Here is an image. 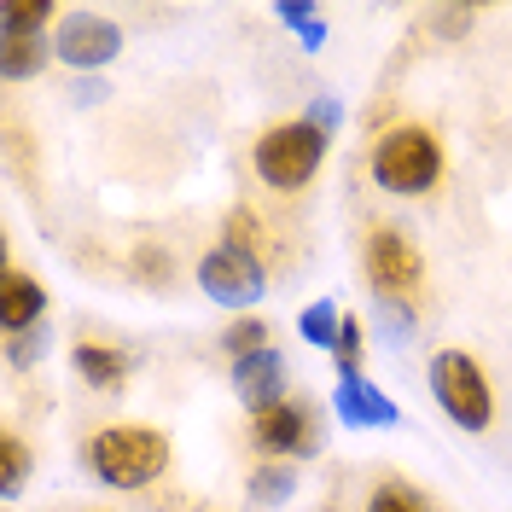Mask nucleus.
<instances>
[{
    "label": "nucleus",
    "mask_w": 512,
    "mask_h": 512,
    "mask_svg": "<svg viewBox=\"0 0 512 512\" xmlns=\"http://www.w3.org/2000/svg\"><path fill=\"white\" fill-rule=\"evenodd\" d=\"M88 466L111 489H146L169 466V437L152 425H111L88 443Z\"/></svg>",
    "instance_id": "f257e3e1"
},
{
    "label": "nucleus",
    "mask_w": 512,
    "mask_h": 512,
    "mask_svg": "<svg viewBox=\"0 0 512 512\" xmlns=\"http://www.w3.org/2000/svg\"><path fill=\"white\" fill-rule=\"evenodd\" d=\"M373 181H379L384 192H396V198L431 192L443 181V146H437V134L419 128V123L390 128L379 140V152H373Z\"/></svg>",
    "instance_id": "f03ea898"
},
{
    "label": "nucleus",
    "mask_w": 512,
    "mask_h": 512,
    "mask_svg": "<svg viewBox=\"0 0 512 512\" xmlns=\"http://www.w3.org/2000/svg\"><path fill=\"white\" fill-rule=\"evenodd\" d=\"M326 140H332V134H320L315 123H280V128H268V134L256 140V175H262L274 192H297L320 169V158H326Z\"/></svg>",
    "instance_id": "7ed1b4c3"
},
{
    "label": "nucleus",
    "mask_w": 512,
    "mask_h": 512,
    "mask_svg": "<svg viewBox=\"0 0 512 512\" xmlns=\"http://www.w3.org/2000/svg\"><path fill=\"white\" fill-rule=\"evenodd\" d=\"M431 396L460 431H483L495 402H489V384H483V367L466 350H443L431 361Z\"/></svg>",
    "instance_id": "20e7f679"
},
{
    "label": "nucleus",
    "mask_w": 512,
    "mask_h": 512,
    "mask_svg": "<svg viewBox=\"0 0 512 512\" xmlns=\"http://www.w3.org/2000/svg\"><path fill=\"white\" fill-rule=\"evenodd\" d=\"M198 286H204L210 303H222V309H251L256 297L268 291V274H262V262L251 251L216 245V251L198 262Z\"/></svg>",
    "instance_id": "39448f33"
},
{
    "label": "nucleus",
    "mask_w": 512,
    "mask_h": 512,
    "mask_svg": "<svg viewBox=\"0 0 512 512\" xmlns=\"http://www.w3.org/2000/svg\"><path fill=\"white\" fill-rule=\"evenodd\" d=\"M53 53L70 70H99V64H111L123 53V30L111 18H99V12H70L59 24V35H53Z\"/></svg>",
    "instance_id": "423d86ee"
},
{
    "label": "nucleus",
    "mask_w": 512,
    "mask_h": 512,
    "mask_svg": "<svg viewBox=\"0 0 512 512\" xmlns=\"http://www.w3.org/2000/svg\"><path fill=\"white\" fill-rule=\"evenodd\" d=\"M367 274H373L379 297H402V291L419 286L425 262H419V251L402 239V233H396V227H379V233L367 239Z\"/></svg>",
    "instance_id": "0eeeda50"
},
{
    "label": "nucleus",
    "mask_w": 512,
    "mask_h": 512,
    "mask_svg": "<svg viewBox=\"0 0 512 512\" xmlns=\"http://www.w3.org/2000/svg\"><path fill=\"white\" fill-rule=\"evenodd\" d=\"M256 443L268 454H315L320 431H315V408L309 402H274L256 414Z\"/></svg>",
    "instance_id": "6e6552de"
},
{
    "label": "nucleus",
    "mask_w": 512,
    "mask_h": 512,
    "mask_svg": "<svg viewBox=\"0 0 512 512\" xmlns=\"http://www.w3.org/2000/svg\"><path fill=\"white\" fill-rule=\"evenodd\" d=\"M233 390H239V402L245 408H274V402H286L280 390H286V355L274 350H256V355H245V361H233Z\"/></svg>",
    "instance_id": "1a4fd4ad"
},
{
    "label": "nucleus",
    "mask_w": 512,
    "mask_h": 512,
    "mask_svg": "<svg viewBox=\"0 0 512 512\" xmlns=\"http://www.w3.org/2000/svg\"><path fill=\"white\" fill-rule=\"evenodd\" d=\"M332 414L344 419V425H361V431H390V425H402L396 402L367 379H338V390H332Z\"/></svg>",
    "instance_id": "9d476101"
},
{
    "label": "nucleus",
    "mask_w": 512,
    "mask_h": 512,
    "mask_svg": "<svg viewBox=\"0 0 512 512\" xmlns=\"http://www.w3.org/2000/svg\"><path fill=\"white\" fill-rule=\"evenodd\" d=\"M47 315V291L35 286L30 274H18V268H6V280H0V326H6V338H24L35 332Z\"/></svg>",
    "instance_id": "9b49d317"
},
{
    "label": "nucleus",
    "mask_w": 512,
    "mask_h": 512,
    "mask_svg": "<svg viewBox=\"0 0 512 512\" xmlns=\"http://www.w3.org/2000/svg\"><path fill=\"white\" fill-rule=\"evenodd\" d=\"M70 367H76V379L94 384V390H117L134 361H128L123 350H105V344H76V350H70Z\"/></svg>",
    "instance_id": "f8f14e48"
},
{
    "label": "nucleus",
    "mask_w": 512,
    "mask_h": 512,
    "mask_svg": "<svg viewBox=\"0 0 512 512\" xmlns=\"http://www.w3.org/2000/svg\"><path fill=\"white\" fill-rule=\"evenodd\" d=\"M47 64V47H41V35H12L6 47H0V76L6 82H24Z\"/></svg>",
    "instance_id": "ddd939ff"
},
{
    "label": "nucleus",
    "mask_w": 512,
    "mask_h": 512,
    "mask_svg": "<svg viewBox=\"0 0 512 512\" xmlns=\"http://www.w3.org/2000/svg\"><path fill=\"white\" fill-rule=\"evenodd\" d=\"M53 18V0H0V24H6V41L12 35H41V24Z\"/></svg>",
    "instance_id": "4468645a"
},
{
    "label": "nucleus",
    "mask_w": 512,
    "mask_h": 512,
    "mask_svg": "<svg viewBox=\"0 0 512 512\" xmlns=\"http://www.w3.org/2000/svg\"><path fill=\"white\" fill-rule=\"evenodd\" d=\"M297 332L315 344V350H338V332H344V315L332 309V303H309L303 320H297Z\"/></svg>",
    "instance_id": "2eb2a0df"
},
{
    "label": "nucleus",
    "mask_w": 512,
    "mask_h": 512,
    "mask_svg": "<svg viewBox=\"0 0 512 512\" xmlns=\"http://www.w3.org/2000/svg\"><path fill=\"white\" fill-rule=\"evenodd\" d=\"M291 489H297V472L291 466H262L251 478V507H286Z\"/></svg>",
    "instance_id": "dca6fc26"
},
{
    "label": "nucleus",
    "mask_w": 512,
    "mask_h": 512,
    "mask_svg": "<svg viewBox=\"0 0 512 512\" xmlns=\"http://www.w3.org/2000/svg\"><path fill=\"white\" fill-rule=\"evenodd\" d=\"M373 315H379V338L390 344V350H402V344L414 338V315L402 309V297H379V303H373Z\"/></svg>",
    "instance_id": "f3484780"
},
{
    "label": "nucleus",
    "mask_w": 512,
    "mask_h": 512,
    "mask_svg": "<svg viewBox=\"0 0 512 512\" xmlns=\"http://www.w3.org/2000/svg\"><path fill=\"white\" fill-rule=\"evenodd\" d=\"M24 472H30V448L6 431V437H0V483H6V501L24 489Z\"/></svg>",
    "instance_id": "a211bd4d"
},
{
    "label": "nucleus",
    "mask_w": 512,
    "mask_h": 512,
    "mask_svg": "<svg viewBox=\"0 0 512 512\" xmlns=\"http://www.w3.org/2000/svg\"><path fill=\"white\" fill-rule=\"evenodd\" d=\"M256 350H268V326H262V320H233V326H227V355L245 361V355H256Z\"/></svg>",
    "instance_id": "6ab92c4d"
},
{
    "label": "nucleus",
    "mask_w": 512,
    "mask_h": 512,
    "mask_svg": "<svg viewBox=\"0 0 512 512\" xmlns=\"http://www.w3.org/2000/svg\"><path fill=\"white\" fill-rule=\"evenodd\" d=\"M280 24L303 30V47H309V53H315L320 41H326V24L315 18V6H303V0H286V6H280Z\"/></svg>",
    "instance_id": "aec40b11"
},
{
    "label": "nucleus",
    "mask_w": 512,
    "mask_h": 512,
    "mask_svg": "<svg viewBox=\"0 0 512 512\" xmlns=\"http://www.w3.org/2000/svg\"><path fill=\"white\" fill-rule=\"evenodd\" d=\"M367 512H425V501H419L408 483H379L373 501H367Z\"/></svg>",
    "instance_id": "412c9836"
},
{
    "label": "nucleus",
    "mask_w": 512,
    "mask_h": 512,
    "mask_svg": "<svg viewBox=\"0 0 512 512\" xmlns=\"http://www.w3.org/2000/svg\"><path fill=\"white\" fill-rule=\"evenodd\" d=\"M338 373H344V379H361V373H355V361H361V320H350L344 315V332H338Z\"/></svg>",
    "instance_id": "4be33fe9"
},
{
    "label": "nucleus",
    "mask_w": 512,
    "mask_h": 512,
    "mask_svg": "<svg viewBox=\"0 0 512 512\" xmlns=\"http://www.w3.org/2000/svg\"><path fill=\"white\" fill-rule=\"evenodd\" d=\"M41 350H47V326H35V332H24V338H12V344H6V361H12V367H30Z\"/></svg>",
    "instance_id": "5701e85b"
},
{
    "label": "nucleus",
    "mask_w": 512,
    "mask_h": 512,
    "mask_svg": "<svg viewBox=\"0 0 512 512\" xmlns=\"http://www.w3.org/2000/svg\"><path fill=\"white\" fill-rule=\"evenodd\" d=\"M222 245L256 256V216H251V210H233V222H227V239H222Z\"/></svg>",
    "instance_id": "b1692460"
},
{
    "label": "nucleus",
    "mask_w": 512,
    "mask_h": 512,
    "mask_svg": "<svg viewBox=\"0 0 512 512\" xmlns=\"http://www.w3.org/2000/svg\"><path fill=\"white\" fill-rule=\"evenodd\" d=\"M309 123H315L320 134H332V128H338V99H315V105H309Z\"/></svg>",
    "instance_id": "393cba45"
},
{
    "label": "nucleus",
    "mask_w": 512,
    "mask_h": 512,
    "mask_svg": "<svg viewBox=\"0 0 512 512\" xmlns=\"http://www.w3.org/2000/svg\"><path fill=\"white\" fill-rule=\"evenodd\" d=\"M94 99H105V82H76V105H94Z\"/></svg>",
    "instance_id": "a878e982"
}]
</instances>
